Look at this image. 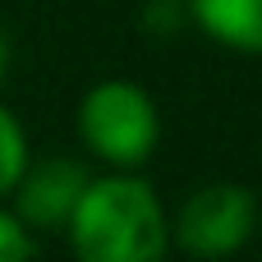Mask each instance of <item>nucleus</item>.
Wrapping results in <instances>:
<instances>
[{"instance_id": "f03ea898", "label": "nucleus", "mask_w": 262, "mask_h": 262, "mask_svg": "<svg viewBox=\"0 0 262 262\" xmlns=\"http://www.w3.org/2000/svg\"><path fill=\"white\" fill-rule=\"evenodd\" d=\"M78 138L97 161L115 170H138L161 143L157 101L129 78H101L78 101Z\"/></svg>"}, {"instance_id": "39448f33", "label": "nucleus", "mask_w": 262, "mask_h": 262, "mask_svg": "<svg viewBox=\"0 0 262 262\" xmlns=\"http://www.w3.org/2000/svg\"><path fill=\"white\" fill-rule=\"evenodd\" d=\"M189 14L216 46L262 55V0H189Z\"/></svg>"}, {"instance_id": "20e7f679", "label": "nucleus", "mask_w": 262, "mask_h": 262, "mask_svg": "<svg viewBox=\"0 0 262 262\" xmlns=\"http://www.w3.org/2000/svg\"><path fill=\"white\" fill-rule=\"evenodd\" d=\"M88 170L69 157H46V161H28L14 193H9V212L32 230V235H51V230H64L83 189H88Z\"/></svg>"}, {"instance_id": "6e6552de", "label": "nucleus", "mask_w": 262, "mask_h": 262, "mask_svg": "<svg viewBox=\"0 0 262 262\" xmlns=\"http://www.w3.org/2000/svg\"><path fill=\"white\" fill-rule=\"evenodd\" d=\"M5 74H9V37L0 28V83H5Z\"/></svg>"}, {"instance_id": "0eeeda50", "label": "nucleus", "mask_w": 262, "mask_h": 262, "mask_svg": "<svg viewBox=\"0 0 262 262\" xmlns=\"http://www.w3.org/2000/svg\"><path fill=\"white\" fill-rule=\"evenodd\" d=\"M32 253H37V235L9 207H0V262H23Z\"/></svg>"}, {"instance_id": "f257e3e1", "label": "nucleus", "mask_w": 262, "mask_h": 262, "mask_svg": "<svg viewBox=\"0 0 262 262\" xmlns=\"http://www.w3.org/2000/svg\"><path fill=\"white\" fill-rule=\"evenodd\" d=\"M64 235L88 262H157L170 249V216L147 180L115 170L88 180Z\"/></svg>"}, {"instance_id": "7ed1b4c3", "label": "nucleus", "mask_w": 262, "mask_h": 262, "mask_svg": "<svg viewBox=\"0 0 262 262\" xmlns=\"http://www.w3.org/2000/svg\"><path fill=\"white\" fill-rule=\"evenodd\" d=\"M258 230V198L244 184H203L170 216V249L193 258H230Z\"/></svg>"}, {"instance_id": "423d86ee", "label": "nucleus", "mask_w": 262, "mask_h": 262, "mask_svg": "<svg viewBox=\"0 0 262 262\" xmlns=\"http://www.w3.org/2000/svg\"><path fill=\"white\" fill-rule=\"evenodd\" d=\"M23 166H28V134H23V124L14 120V111L0 106V203L14 193Z\"/></svg>"}]
</instances>
